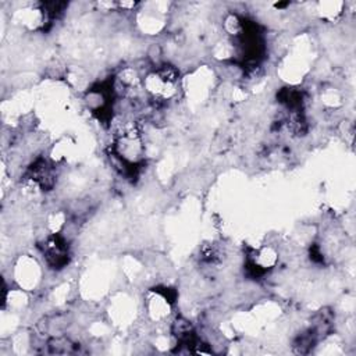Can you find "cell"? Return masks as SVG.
<instances>
[{
	"mask_svg": "<svg viewBox=\"0 0 356 356\" xmlns=\"http://www.w3.org/2000/svg\"><path fill=\"white\" fill-rule=\"evenodd\" d=\"M43 257L53 268H63L68 263V243L60 235L49 236L42 246Z\"/></svg>",
	"mask_w": 356,
	"mask_h": 356,
	"instance_id": "1",
	"label": "cell"
}]
</instances>
